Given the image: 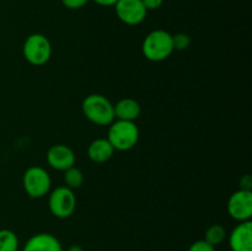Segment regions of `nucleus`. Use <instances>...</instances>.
<instances>
[{
	"label": "nucleus",
	"instance_id": "f257e3e1",
	"mask_svg": "<svg viewBox=\"0 0 252 251\" xmlns=\"http://www.w3.org/2000/svg\"><path fill=\"white\" fill-rule=\"evenodd\" d=\"M85 118L96 126H110L115 118L113 103L101 94H90L81 103Z\"/></svg>",
	"mask_w": 252,
	"mask_h": 251
},
{
	"label": "nucleus",
	"instance_id": "f03ea898",
	"mask_svg": "<svg viewBox=\"0 0 252 251\" xmlns=\"http://www.w3.org/2000/svg\"><path fill=\"white\" fill-rule=\"evenodd\" d=\"M107 140L115 150L127 152L137 145L139 140V128L132 121L115 120L108 126Z\"/></svg>",
	"mask_w": 252,
	"mask_h": 251
},
{
	"label": "nucleus",
	"instance_id": "7ed1b4c3",
	"mask_svg": "<svg viewBox=\"0 0 252 251\" xmlns=\"http://www.w3.org/2000/svg\"><path fill=\"white\" fill-rule=\"evenodd\" d=\"M172 34L165 30H154L145 36L142 52L150 62H162L174 52Z\"/></svg>",
	"mask_w": 252,
	"mask_h": 251
},
{
	"label": "nucleus",
	"instance_id": "20e7f679",
	"mask_svg": "<svg viewBox=\"0 0 252 251\" xmlns=\"http://www.w3.org/2000/svg\"><path fill=\"white\" fill-rule=\"evenodd\" d=\"M24 58L31 65L41 66L48 63L52 57V44L48 37L42 33L30 34L22 46Z\"/></svg>",
	"mask_w": 252,
	"mask_h": 251
},
{
	"label": "nucleus",
	"instance_id": "39448f33",
	"mask_svg": "<svg viewBox=\"0 0 252 251\" xmlns=\"http://www.w3.org/2000/svg\"><path fill=\"white\" fill-rule=\"evenodd\" d=\"M22 186L31 198H42L49 193L52 180L48 171L42 166H31L24 172Z\"/></svg>",
	"mask_w": 252,
	"mask_h": 251
},
{
	"label": "nucleus",
	"instance_id": "423d86ee",
	"mask_svg": "<svg viewBox=\"0 0 252 251\" xmlns=\"http://www.w3.org/2000/svg\"><path fill=\"white\" fill-rule=\"evenodd\" d=\"M49 212L56 218L65 219L74 214L76 208V197L73 189L66 186H59L49 193Z\"/></svg>",
	"mask_w": 252,
	"mask_h": 251
},
{
	"label": "nucleus",
	"instance_id": "0eeeda50",
	"mask_svg": "<svg viewBox=\"0 0 252 251\" xmlns=\"http://www.w3.org/2000/svg\"><path fill=\"white\" fill-rule=\"evenodd\" d=\"M228 214L236 221L251 220L252 217V191L238 189L228 199Z\"/></svg>",
	"mask_w": 252,
	"mask_h": 251
},
{
	"label": "nucleus",
	"instance_id": "6e6552de",
	"mask_svg": "<svg viewBox=\"0 0 252 251\" xmlns=\"http://www.w3.org/2000/svg\"><path fill=\"white\" fill-rule=\"evenodd\" d=\"M113 6L120 21L128 26L140 25L148 15V10L142 0H117Z\"/></svg>",
	"mask_w": 252,
	"mask_h": 251
},
{
	"label": "nucleus",
	"instance_id": "1a4fd4ad",
	"mask_svg": "<svg viewBox=\"0 0 252 251\" xmlns=\"http://www.w3.org/2000/svg\"><path fill=\"white\" fill-rule=\"evenodd\" d=\"M46 159L49 166L58 171H65L74 166L76 161L74 150L65 144L52 145L47 152Z\"/></svg>",
	"mask_w": 252,
	"mask_h": 251
},
{
	"label": "nucleus",
	"instance_id": "9d476101",
	"mask_svg": "<svg viewBox=\"0 0 252 251\" xmlns=\"http://www.w3.org/2000/svg\"><path fill=\"white\" fill-rule=\"evenodd\" d=\"M231 251H252V221H240L228 236Z\"/></svg>",
	"mask_w": 252,
	"mask_h": 251
},
{
	"label": "nucleus",
	"instance_id": "9b49d317",
	"mask_svg": "<svg viewBox=\"0 0 252 251\" xmlns=\"http://www.w3.org/2000/svg\"><path fill=\"white\" fill-rule=\"evenodd\" d=\"M22 251H63V246L58 238L52 234L38 233L25 243Z\"/></svg>",
	"mask_w": 252,
	"mask_h": 251
},
{
	"label": "nucleus",
	"instance_id": "f8f14e48",
	"mask_svg": "<svg viewBox=\"0 0 252 251\" xmlns=\"http://www.w3.org/2000/svg\"><path fill=\"white\" fill-rule=\"evenodd\" d=\"M116 150L108 142L107 138H97L93 140L88 148L89 159L96 164H103L107 162L113 157Z\"/></svg>",
	"mask_w": 252,
	"mask_h": 251
},
{
	"label": "nucleus",
	"instance_id": "ddd939ff",
	"mask_svg": "<svg viewBox=\"0 0 252 251\" xmlns=\"http://www.w3.org/2000/svg\"><path fill=\"white\" fill-rule=\"evenodd\" d=\"M113 110H115L116 120L132 121V122H134L142 112L140 103L132 97L121 98L116 102V105H113Z\"/></svg>",
	"mask_w": 252,
	"mask_h": 251
},
{
	"label": "nucleus",
	"instance_id": "4468645a",
	"mask_svg": "<svg viewBox=\"0 0 252 251\" xmlns=\"http://www.w3.org/2000/svg\"><path fill=\"white\" fill-rule=\"evenodd\" d=\"M226 239V230L223 225L220 224H212L211 226H208V229L206 230L204 234V241H207L208 244H211L212 246H218L223 243Z\"/></svg>",
	"mask_w": 252,
	"mask_h": 251
},
{
	"label": "nucleus",
	"instance_id": "2eb2a0df",
	"mask_svg": "<svg viewBox=\"0 0 252 251\" xmlns=\"http://www.w3.org/2000/svg\"><path fill=\"white\" fill-rule=\"evenodd\" d=\"M20 241L16 234L10 229H0V251H17Z\"/></svg>",
	"mask_w": 252,
	"mask_h": 251
},
{
	"label": "nucleus",
	"instance_id": "dca6fc26",
	"mask_svg": "<svg viewBox=\"0 0 252 251\" xmlns=\"http://www.w3.org/2000/svg\"><path fill=\"white\" fill-rule=\"evenodd\" d=\"M64 182L65 186L69 187L70 189L80 188L84 184V174L80 169L74 165V166L69 167L68 170L64 171Z\"/></svg>",
	"mask_w": 252,
	"mask_h": 251
},
{
	"label": "nucleus",
	"instance_id": "f3484780",
	"mask_svg": "<svg viewBox=\"0 0 252 251\" xmlns=\"http://www.w3.org/2000/svg\"><path fill=\"white\" fill-rule=\"evenodd\" d=\"M172 44H174V49H176V51H185L191 44V37L187 33L180 32V33L172 36Z\"/></svg>",
	"mask_w": 252,
	"mask_h": 251
},
{
	"label": "nucleus",
	"instance_id": "a211bd4d",
	"mask_svg": "<svg viewBox=\"0 0 252 251\" xmlns=\"http://www.w3.org/2000/svg\"><path fill=\"white\" fill-rule=\"evenodd\" d=\"M187 251H216V248L202 239V240H197L193 244H191Z\"/></svg>",
	"mask_w": 252,
	"mask_h": 251
},
{
	"label": "nucleus",
	"instance_id": "6ab92c4d",
	"mask_svg": "<svg viewBox=\"0 0 252 251\" xmlns=\"http://www.w3.org/2000/svg\"><path fill=\"white\" fill-rule=\"evenodd\" d=\"M64 7L69 10H78L85 6L90 0H61Z\"/></svg>",
	"mask_w": 252,
	"mask_h": 251
},
{
	"label": "nucleus",
	"instance_id": "aec40b11",
	"mask_svg": "<svg viewBox=\"0 0 252 251\" xmlns=\"http://www.w3.org/2000/svg\"><path fill=\"white\" fill-rule=\"evenodd\" d=\"M143 5L145 6V9L148 11L150 10H158L162 4H164V0H142Z\"/></svg>",
	"mask_w": 252,
	"mask_h": 251
},
{
	"label": "nucleus",
	"instance_id": "412c9836",
	"mask_svg": "<svg viewBox=\"0 0 252 251\" xmlns=\"http://www.w3.org/2000/svg\"><path fill=\"white\" fill-rule=\"evenodd\" d=\"M240 184H241L240 188H243V189H250V191H251L252 180H251L250 175H245V176H244L243 179H241Z\"/></svg>",
	"mask_w": 252,
	"mask_h": 251
},
{
	"label": "nucleus",
	"instance_id": "4be33fe9",
	"mask_svg": "<svg viewBox=\"0 0 252 251\" xmlns=\"http://www.w3.org/2000/svg\"><path fill=\"white\" fill-rule=\"evenodd\" d=\"M96 4L100 5V6H113V5L117 2V0H93Z\"/></svg>",
	"mask_w": 252,
	"mask_h": 251
},
{
	"label": "nucleus",
	"instance_id": "5701e85b",
	"mask_svg": "<svg viewBox=\"0 0 252 251\" xmlns=\"http://www.w3.org/2000/svg\"><path fill=\"white\" fill-rule=\"evenodd\" d=\"M66 251H84V250H83V248H81V246L71 245V246H69L68 250H66Z\"/></svg>",
	"mask_w": 252,
	"mask_h": 251
}]
</instances>
